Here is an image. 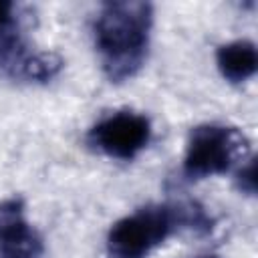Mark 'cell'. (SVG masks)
<instances>
[{"label": "cell", "mask_w": 258, "mask_h": 258, "mask_svg": "<svg viewBox=\"0 0 258 258\" xmlns=\"http://www.w3.org/2000/svg\"><path fill=\"white\" fill-rule=\"evenodd\" d=\"M246 155L248 139L240 129L218 123L198 125L185 147L183 175L187 179H204L226 173L234 161Z\"/></svg>", "instance_id": "obj_3"}, {"label": "cell", "mask_w": 258, "mask_h": 258, "mask_svg": "<svg viewBox=\"0 0 258 258\" xmlns=\"http://www.w3.org/2000/svg\"><path fill=\"white\" fill-rule=\"evenodd\" d=\"M151 139V121L137 111H117L97 121L89 133L87 143L113 159L129 161L137 157Z\"/></svg>", "instance_id": "obj_4"}, {"label": "cell", "mask_w": 258, "mask_h": 258, "mask_svg": "<svg viewBox=\"0 0 258 258\" xmlns=\"http://www.w3.org/2000/svg\"><path fill=\"white\" fill-rule=\"evenodd\" d=\"M44 244L28 224L24 202L8 198L0 202V258H42Z\"/></svg>", "instance_id": "obj_6"}, {"label": "cell", "mask_w": 258, "mask_h": 258, "mask_svg": "<svg viewBox=\"0 0 258 258\" xmlns=\"http://www.w3.org/2000/svg\"><path fill=\"white\" fill-rule=\"evenodd\" d=\"M200 258H220V256H214V254H208V256H200Z\"/></svg>", "instance_id": "obj_10"}, {"label": "cell", "mask_w": 258, "mask_h": 258, "mask_svg": "<svg viewBox=\"0 0 258 258\" xmlns=\"http://www.w3.org/2000/svg\"><path fill=\"white\" fill-rule=\"evenodd\" d=\"M0 69L18 81L48 83L60 73L62 58L54 52L32 50L18 28L0 36Z\"/></svg>", "instance_id": "obj_5"}, {"label": "cell", "mask_w": 258, "mask_h": 258, "mask_svg": "<svg viewBox=\"0 0 258 258\" xmlns=\"http://www.w3.org/2000/svg\"><path fill=\"white\" fill-rule=\"evenodd\" d=\"M238 187L248 196L256 194V163H254V159H248L246 165H242V169L238 171Z\"/></svg>", "instance_id": "obj_9"}, {"label": "cell", "mask_w": 258, "mask_h": 258, "mask_svg": "<svg viewBox=\"0 0 258 258\" xmlns=\"http://www.w3.org/2000/svg\"><path fill=\"white\" fill-rule=\"evenodd\" d=\"M179 228L210 234L214 220L196 202L145 206L113 224L107 236V248L113 258H147L153 248Z\"/></svg>", "instance_id": "obj_2"}, {"label": "cell", "mask_w": 258, "mask_h": 258, "mask_svg": "<svg viewBox=\"0 0 258 258\" xmlns=\"http://www.w3.org/2000/svg\"><path fill=\"white\" fill-rule=\"evenodd\" d=\"M216 64L222 77L234 85H240L254 77L258 69V52L252 40L226 42L216 52Z\"/></svg>", "instance_id": "obj_7"}, {"label": "cell", "mask_w": 258, "mask_h": 258, "mask_svg": "<svg viewBox=\"0 0 258 258\" xmlns=\"http://www.w3.org/2000/svg\"><path fill=\"white\" fill-rule=\"evenodd\" d=\"M20 16H18V8L8 2V0H0V36L18 30L20 28Z\"/></svg>", "instance_id": "obj_8"}, {"label": "cell", "mask_w": 258, "mask_h": 258, "mask_svg": "<svg viewBox=\"0 0 258 258\" xmlns=\"http://www.w3.org/2000/svg\"><path fill=\"white\" fill-rule=\"evenodd\" d=\"M153 26L149 2H109L95 18V44L109 81L133 79L145 62Z\"/></svg>", "instance_id": "obj_1"}]
</instances>
